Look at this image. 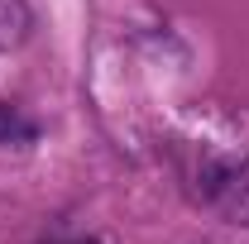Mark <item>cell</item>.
I'll return each mask as SVG.
<instances>
[{
	"label": "cell",
	"instance_id": "1",
	"mask_svg": "<svg viewBox=\"0 0 249 244\" xmlns=\"http://www.w3.org/2000/svg\"><path fill=\"white\" fill-rule=\"evenodd\" d=\"M34 29V10L29 0H0V53L19 48Z\"/></svg>",
	"mask_w": 249,
	"mask_h": 244
},
{
	"label": "cell",
	"instance_id": "2",
	"mask_svg": "<svg viewBox=\"0 0 249 244\" xmlns=\"http://www.w3.org/2000/svg\"><path fill=\"white\" fill-rule=\"evenodd\" d=\"M34 139V120L19 105H5L0 101V144H29Z\"/></svg>",
	"mask_w": 249,
	"mask_h": 244
}]
</instances>
